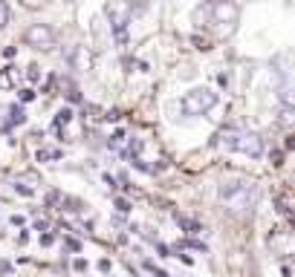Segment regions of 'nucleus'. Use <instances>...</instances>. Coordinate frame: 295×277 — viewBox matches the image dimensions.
<instances>
[{
  "label": "nucleus",
  "mask_w": 295,
  "mask_h": 277,
  "mask_svg": "<svg viewBox=\"0 0 295 277\" xmlns=\"http://www.w3.org/2000/svg\"><path fill=\"white\" fill-rule=\"evenodd\" d=\"M220 199H223V205L232 208V211H252V208L258 205L260 191L252 182H232V185H223V188H220Z\"/></svg>",
  "instance_id": "nucleus-1"
},
{
  "label": "nucleus",
  "mask_w": 295,
  "mask_h": 277,
  "mask_svg": "<svg viewBox=\"0 0 295 277\" xmlns=\"http://www.w3.org/2000/svg\"><path fill=\"white\" fill-rule=\"evenodd\" d=\"M220 145L229 148V150L249 153V156H260V153H263V142H260V136L249 133V130H223V133H220Z\"/></svg>",
  "instance_id": "nucleus-2"
},
{
  "label": "nucleus",
  "mask_w": 295,
  "mask_h": 277,
  "mask_svg": "<svg viewBox=\"0 0 295 277\" xmlns=\"http://www.w3.org/2000/svg\"><path fill=\"white\" fill-rule=\"evenodd\" d=\"M214 101H217V95H214L212 90H194V92H188V95H185L182 107H185L191 115H200V113H206Z\"/></svg>",
  "instance_id": "nucleus-3"
},
{
  "label": "nucleus",
  "mask_w": 295,
  "mask_h": 277,
  "mask_svg": "<svg viewBox=\"0 0 295 277\" xmlns=\"http://www.w3.org/2000/svg\"><path fill=\"white\" fill-rule=\"evenodd\" d=\"M26 41L32 46H38V49H49V46L55 44V32L49 26H44V23H35V26L26 29Z\"/></svg>",
  "instance_id": "nucleus-4"
},
{
  "label": "nucleus",
  "mask_w": 295,
  "mask_h": 277,
  "mask_svg": "<svg viewBox=\"0 0 295 277\" xmlns=\"http://www.w3.org/2000/svg\"><path fill=\"white\" fill-rule=\"evenodd\" d=\"M281 101L289 104V107H295V84H286L281 90Z\"/></svg>",
  "instance_id": "nucleus-5"
},
{
  "label": "nucleus",
  "mask_w": 295,
  "mask_h": 277,
  "mask_svg": "<svg viewBox=\"0 0 295 277\" xmlns=\"http://www.w3.org/2000/svg\"><path fill=\"white\" fill-rule=\"evenodd\" d=\"M3 21H6V6H3V0H0V26H3Z\"/></svg>",
  "instance_id": "nucleus-6"
}]
</instances>
